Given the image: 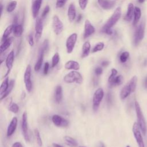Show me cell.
Listing matches in <instances>:
<instances>
[{
    "label": "cell",
    "mask_w": 147,
    "mask_h": 147,
    "mask_svg": "<svg viewBox=\"0 0 147 147\" xmlns=\"http://www.w3.org/2000/svg\"><path fill=\"white\" fill-rule=\"evenodd\" d=\"M67 69H73L75 71H78L80 69V65L78 62L74 60L68 61L64 65Z\"/></svg>",
    "instance_id": "obj_21"
},
{
    "label": "cell",
    "mask_w": 147,
    "mask_h": 147,
    "mask_svg": "<svg viewBox=\"0 0 147 147\" xmlns=\"http://www.w3.org/2000/svg\"><path fill=\"white\" fill-rule=\"evenodd\" d=\"M42 0H34L32 5V16L34 18H36L39 13Z\"/></svg>",
    "instance_id": "obj_14"
},
{
    "label": "cell",
    "mask_w": 147,
    "mask_h": 147,
    "mask_svg": "<svg viewBox=\"0 0 147 147\" xmlns=\"http://www.w3.org/2000/svg\"><path fill=\"white\" fill-rule=\"evenodd\" d=\"M133 133L138 147H145L144 142L141 135V131L137 122H134L132 127Z\"/></svg>",
    "instance_id": "obj_6"
},
{
    "label": "cell",
    "mask_w": 147,
    "mask_h": 147,
    "mask_svg": "<svg viewBox=\"0 0 147 147\" xmlns=\"http://www.w3.org/2000/svg\"><path fill=\"white\" fill-rule=\"evenodd\" d=\"M134 5L132 3H129L127 6V10L126 14L125 16V20H126L127 22H130L133 16H134Z\"/></svg>",
    "instance_id": "obj_20"
},
{
    "label": "cell",
    "mask_w": 147,
    "mask_h": 147,
    "mask_svg": "<svg viewBox=\"0 0 147 147\" xmlns=\"http://www.w3.org/2000/svg\"><path fill=\"white\" fill-rule=\"evenodd\" d=\"M34 135H35V137L37 141V143L38 145L39 146H41L42 145V141L40 136V132L38 131V130L37 129H34Z\"/></svg>",
    "instance_id": "obj_38"
},
{
    "label": "cell",
    "mask_w": 147,
    "mask_h": 147,
    "mask_svg": "<svg viewBox=\"0 0 147 147\" xmlns=\"http://www.w3.org/2000/svg\"><path fill=\"white\" fill-rule=\"evenodd\" d=\"M104 96V91L102 88H98L94 92L92 98V109L96 111Z\"/></svg>",
    "instance_id": "obj_4"
},
{
    "label": "cell",
    "mask_w": 147,
    "mask_h": 147,
    "mask_svg": "<svg viewBox=\"0 0 147 147\" xmlns=\"http://www.w3.org/2000/svg\"><path fill=\"white\" fill-rule=\"evenodd\" d=\"M49 64L48 62L45 63L44 64V74L47 75L48 72L49 70Z\"/></svg>",
    "instance_id": "obj_49"
},
{
    "label": "cell",
    "mask_w": 147,
    "mask_h": 147,
    "mask_svg": "<svg viewBox=\"0 0 147 147\" xmlns=\"http://www.w3.org/2000/svg\"><path fill=\"white\" fill-rule=\"evenodd\" d=\"M82 14H79L78 15V17H77L76 21H77L78 22H79L80 21V20H82Z\"/></svg>",
    "instance_id": "obj_53"
},
{
    "label": "cell",
    "mask_w": 147,
    "mask_h": 147,
    "mask_svg": "<svg viewBox=\"0 0 147 147\" xmlns=\"http://www.w3.org/2000/svg\"><path fill=\"white\" fill-rule=\"evenodd\" d=\"M48 147H51V146H48Z\"/></svg>",
    "instance_id": "obj_60"
},
{
    "label": "cell",
    "mask_w": 147,
    "mask_h": 147,
    "mask_svg": "<svg viewBox=\"0 0 147 147\" xmlns=\"http://www.w3.org/2000/svg\"><path fill=\"white\" fill-rule=\"evenodd\" d=\"M43 30V24L41 18H37L35 24V40L37 42L40 40Z\"/></svg>",
    "instance_id": "obj_12"
},
{
    "label": "cell",
    "mask_w": 147,
    "mask_h": 147,
    "mask_svg": "<svg viewBox=\"0 0 147 147\" xmlns=\"http://www.w3.org/2000/svg\"><path fill=\"white\" fill-rule=\"evenodd\" d=\"M98 4L104 10L112 9L115 4L114 0H98Z\"/></svg>",
    "instance_id": "obj_15"
},
{
    "label": "cell",
    "mask_w": 147,
    "mask_h": 147,
    "mask_svg": "<svg viewBox=\"0 0 147 147\" xmlns=\"http://www.w3.org/2000/svg\"><path fill=\"white\" fill-rule=\"evenodd\" d=\"M60 56L59 53L56 52L54 54L52 59V67H55L59 62Z\"/></svg>",
    "instance_id": "obj_36"
},
{
    "label": "cell",
    "mask_w": 147,
    "mask_h": 147,
    "mask_svg": "<svg viewBox=\"0 0 147 147\" xmlns=\"http://www.w3.org/2000/svg\"><path fill=\"white\" fill-rule=\"evenodd\" d=\"M9 86V78L6 77L5 80L2 82L1 83V87H0V95L2 96L3 95L6 91H7L8 87Z\"/></svg>",
    "instance_id": "obj_28"
},
{
    "label": "cell",
    "mask_w": 147,
    "mask_h": 147,
    "mask_svg": "<svg viewBox=\"0 0 147 147\" xmlns=\"http://www.w3.org/2000/svg\"><path fill=\"white\" fill-rule=\"evenodd\" d=\"M141 17V9L139 7H134V19H133V26H136L137 25V24L138 22Z\"/></svg>",
    "instance_id": "obj_26"
},
{
    "label": "cell",
    "mask_w": 147,
    "mask_h": 147,
    "mask_svg": "<svg viewBox=\"0 0 147 147\" xmlns=\"http://www.w3.org/2000/svg\"><path fill=\"white\" fill-rule=\"evenodd\" d=\"M49 10H50L49 6L48 5H47L45 7V8L44 9V10H43V11L42 13V14H41V17L42 18H44L47 15V14L49 13Z\"/></svg>",
    "instance_id": "obj_47"
},
{
    "label": "cell",
    "mask_w": 147,
    "mask_h": 147,
    "mask_svg": "<svg viewBox=\"0 0 147 147\" xmlns=\"http://www.w3.org/2000/svg\"><path fill=\"white\" fill-rule=\"evenodd\" d=\"M137 78L136 76H134L131 78L130 81L127 83L131 89V92H134V91L136 90V86H137Z\"/></svg>",
    "instance_id": "obj_32"
},
{
    "label": "cell",
    "mask_w": 147,
    "mask_h": 147,
    "mask_svg": "<svg viewBox=\"0 0 147 147\" xmlns=\"http://www.w3.org/2000/svg\"><path fill=\"white\" fill-rule=\"evenodd\" d=\"M48 47H49V42L48 40H45L42 43V47H41V48L44 51V52H45L48 49Z\"/></svg>",
    "instance_id": "obj_43"
},
{
    "label": "cell",
    "mask_w": 147,
    "mask_h": 147,
    "mask_svg": "<svg viewBox=\"0 0 147 147\" xmlns=\"http://www.w3.org/2000/svg\"><path fill=\"white\" fill-rule=\"evenodd\" d=\"M123 82V78L121 75H119L116 76L111 82L109 83V84L110 87H113L118 86L122 84Z\"/></svg>",
    "instance_id": "obj_25"
},
{
    "label": "cell",
    "mask_w": 147,
    "mask_h": 147,
    "mask_svg": "<svg viewBox=\"0 0 147 147\" xmlns=\"http://www.w3.org/2000/svg\"><path fill=\"white\" fill-rule=\"evenodd\" d=\"M63 80L67 83H76L78 84H81L83 82V78L82 75L79 72L73 71L65 75L63 78Z\"/></svg>",
    "instance_id": "obj_2"
},
{
    "label": "cell",
    "mask_w": 147,
    "mask_h": 147,
    "mask_svg": "<svg viewBox=\"0 0 147 147\" xmlns=\"http://www.w3.org/2000/svg\"><path fill=\"white\" fill-rule=\"evenodd\" d=\"M117 74H118L117 70L115 68H112L111 69V74L110 75V76L108 78V82L109 83L111 82L113 80V79L117 76Z\"/></svg>",
    "instance_id": "obj_40"
},
{
    "label": "cell",
    "mask_w": 147,
    "mask_h": 147,
    "mask_svg": "<svg viewBox=\"0 0 147 147\" xmlns=\"http://www.w3.org/2000/svg\"><path fill=\"white\" fill-rule=\"evenodd\" d=\"M2 11H3V5L2 4H1V15L2 13Z\"/></svg>",
    "instance_id": "obj_56"
},
{
    "label": "cell",
    "mask_w": 147,
    "mask_h": 147,
    "mask_svg": "<svg viewBox=\"0 0 147 147\" xmlns=\"http://www.w3.org/2000/svg\"><path fill=\"white\" fill-rule=\"evenodd\" d=\"M145 24L144 22H141L138 27L137 28L134 35V40L133 43L135 46H137L140 42L142 40L144 36V32H145Z\"/></svg>",
    "instance_id": "obj_5"
},
{
    "label": "cell",
    "mask_w": 147,
    "mask_h": 147,
    "mask_svg": "<svg viewBox=\"0 0 147 147\" xmlns=\"http://www.w3.org/2000/svg\"><path fill=\"white\" fill-rule=\"evenodd\" d=\"M11 147H22V145L20 142H16L12 145Z\"/></svg>",
    "instance_id": "obj_50"
},
{
    "label": "cell",
    "mask_w": 147,
    "mask_h": 147,
    "mask_svg": "<svg viewBox=\"0 0 147 147\" xmlns=\"http://www.w3.org/2000/svg\"><path fill=\"white\" fill-rule=\"evenodd\" d=\"M145 0H138V2L140 3H144L145 2Z\"/></svg>",
    "instance_id": "obj_57"
},
{
    "label": "cell",
    "mask_w": 147,
    "mask_h": 147,
    "mask_svg": "<svg viewBox=\"0 0 147 147\" xmlns=\"http://www.w3.org/2000/svg\"><path fill=\"white\" fill-rule=\"evenodd\" d=\"M79 147H84V146H79Z\"/></svg>",
    "instance_id": "obj_59"
},
{
    "label": "cell",
    "mask_w": 147,
    "mask_h": 147,
    "mask_svg": "<svg viewBox=\"0 0 147 147\" xmlns=\"http://www.w3.org/2000/svg\"><path fill=\"white\" fill-rule=\"evenodd\" d=\"M55 98L56 102L59 103L63 99V88L60 85L56 86L55 92Z\"/></svg>",
    "instance_id": "obj_23"
},
{
    "label": "cell",
    "mask_w": 147,
    "mask_h": 147,
    "mask_svg": "<svg viewBox=\"0 0 147 147\" xmlns=\"http://www.w3.org/2000/svg\"><path fill=\"white\" fill-rule=\"evenodd\" d=\"M52 146L53 147H63L62 145L59 144H57V143H53L52 144Z\"/></svg>",
    "instance_id": "obj_54"
},
{
    "label": "cell",
    "mask_w": 147,
    "mask_h": 147,
    "mask_svg": "<svg viewBox=\"0 0 147 147\" xmlns=\"http://www.w3.org/2000/svg\"><path fill=\"white\" fill-rule=\"evenodd\" d=\"M95 28L91 24V22L88 20H86L84 22V38H86L91 36L95 32Z\"/></svg>",
    "instance_id": "obj_13"
},
{
    "label": "cell",
    "mask_w": 147,
    "mask_h": 147,
    "mask_svg": "<svg viewBox=\"0 0 147 147\" xmlns=\"http://www.w3.org/2000/svg\"><path fill=\"white\" fill-rule=\"evenodd\" d=\"M14 83H15V81L14 80H11L10 82H9V87L7 90V91H6V92L2 95V96H1V100H2L3 99L6 98L9 94L11 92V90H13V87H14Z\"/></svg>",
    "instance_id": "obj_33"
},
{
    "label": "cell",
    "mask_w": 147,
    "mask_h": 147,
    "mask_svg": "<svg viewBox=\"0 0 147 147\" xmlns=\"http://www.w3.org/2000/svg\"><path fill=\"white\" fill-rule=\"evenodd\" d=\"M88 0H79V5L82 10H84L87 5Z\"/></svg>",
    "instance_id": "obj_41"
},
{
    "label": "cell",
    "mask_w": 147,
    "mask_h": 147,
    "mask_svg": "<svg viewBox=\"0 0 147 147\" xmlns=\"http://www.w3.org/2000/svg\"><path fill=\"white\" fill-rule=\"evenodd\" d=\"M134 107L137 118V123L141 129L142 134L143 136H145L147 132V123L141 110L140 104L136 100L134 102Z\"/></svg>",
    "instance_id": "obj_1"
},
{
    "label": "cell",
    "mask_w": 147,
    "mask_h": 147,
    "mask_svg": "<svg viewBox=\"0 0 147 147\" xmlns=\"http://www.w3.org/2000/svg\"><path fill=\"white\" fill-rule=\"evenodd\" d=\"M44 53H45L44 51H43L41 48H40V51H39L37 60V61L34 65V69L35 71H38L40 69V68L42 66V64Z\"/></svg>",
    "instance_id": "obj_19"
},
{
    "label": "cell",
    "mask_w": 147,
    "mask_h": 147,
    "mask_svg": "<svg viewBox=\"0 0 147 147\" xmlns=\"http://www.w3.org/2000/svg\"><path fill=\"white\" fill-rule=\"evenodd\" d=\"M121 16V8L120 7H118L114 10L112 16L109 18V19L107 21V22H106V24L104 25L103 27L107 28H111L118 21Z\"/></svg>",
    "instance_id": "obj_3"
},
{
    "label": "cell",
    "mask_w": 147,
    "mask_h": 147,
    "mask_svg": "<svg viewBox=\"0 0 147 147\" xmlns=\"http://www.w3.org/2000/svg\"><path fill=\"white\" fill-rule=\"evenodd\" d=\"M11 42H12L11 38H8L7 40H6L5 41L2 42V44L1 45V47H0V52L1 54L9 48Z\"/></svg>",
    "instance_id": "obj_29"
},
{
    "label": "cell",
    "mask_w": 147,
    "mask_h": 147,
    "mask_svg": "<svg viewBox=\"0 0 147 147\" xmlns=\"http://www.w3.org/2000/svg\"><path fill=\"white\" fill-rule=\"evenodd\" d=\"M9 110L13 113H17L19 110V106L16 103H13L9 107Z\"/></svg>",
    "instance_id": "obj_39"
},
{
    "label": "cell",
    "mask_w": 147,
    "mask_h": 147,
    "mask_svg": "<svg viewBox=\"0 0 147 147\" xmlns=\"http://www.w3.org/2000/svg\"><path fill=\"white\" fill-rule=\"evenodd\" d=\"M52 121L55 126L59 127H67L69 124V122L67 119L62 118L61 116L57 114H55L52 116Z\"/></svg>",
    "instance_id": "obj_11"
},
{
    "label": "cell",
    "mask_w": 147,
    "mask_h": 147,
    "mask_svg": "<svg viewBox=\"0 0 147 147\" xmlns=\"http://www.w3.org/2000/svg\"><path fill=\"white\" fill-rule=\"evenodd\" d=\"M14 59V53L13 51H11L8 54V55L7 56L6 59L5 63H6V66L8 70H7V72L6 73V74L5 76H7L8 74L10 72V71L13 67Z\"/></svg>",
    "instance_id": "obj_16"
},
{
    "label": "cell",
    "mask_w": 147,
    "mask_h": 147,
    "mask_svg": "<svg viewBox=\"0 0 147 147\" xmlns=\"http://www.w3.org/2000/svg\"><path fill=\"white\" fill-rule=\"evenodd\" d=\"M94 72H95V74L96 75L99 76V75H100L102 74V73H103V69H102V68L101 67H96V68L95 69Z\"/></svg>",
    "instance_id": "obj_48"
},
{
    "label": "cell",
    "mask_w": 147,
    "mask_h": 147,
    "mask_svg": "<svg viewBox=\"0 0 147 147\" xmlns=\"http://www.w3.org/2000/svg\"><path fill=\"white\" fill-rule=\"evenodd\" d=\"M13 31V25H9L6 29L5 30L2 38H1V41L2 42H3L4 41H5L6 40H7L8 38H9V36L10 35V34L11 33V32Z\"/></svg>",
    "instance_id": "obj_27"
},
{
    "label": "cell",
    "mask_w": 147,
    "mask_h": 147,
    "mask_svg": "<svg viewBox=\"0 0 147 147\" xmlns=\"http://www.w3.org/2000/svg\"><path fill=\"white\" fill-rule=\"evenodd\" d=\"M76 11L74 3H71L68 7L67 11V16L70 22H72L76 18Z\"/></svg>",
    "instance_id": "obj_18"
},
{
    "label": "cell",
    "mask_w": 147,
    "mask_h": 147,
    "mask_svg": "<svg viewBox=\"0 0 147 147\" xmlns=\"http://www.w3.org/2000/svg\"><path fill=\"white\" fill-rule=\"evenodd\" d=\"M27 40L28 41V43L30 47H33L34 45V40H33V37L32 34H29L27 36Z\"/></svg>",
    "instance_id": "obj_44"
},
{
    "label": "cell",
    "mask_w": 147,
    "mask_h": 147,
    "mask_svg": "<svg viewBox=\"0 0 147 147\" xmlns=\"http://www.w3.org/2000/svg\"><path fill=\"white\" fill-rule=\"evenodd\" d=\"M13 33L15 36L20 37L23 32V28L22 25L17 24L13 26Z\"/></svg>",
    "instance_id": "obj_31"
},
{
    "label": "cell",
    "mask_w": 147,
    "mask_h": 147,
    "mask_svg": "<svg viewBox=\"0 0 147 147\" xmlns=\"http://www.w3.org/2000/svg\"><path fill=\"white\" fill-rule=\"evenodd\" d=\"M21 129L24 139L26 141L29 142L30 141L29 134L28 128V122H27V113L25 111L22 115V122H21Z\"/></svg>",
    "instance_id": "obj_9"
},
{
    "label": "cell",
    "mask_w": 147,
    "mask_h": 147,
    "mask_svg": "<svg viewBox=\"0 0 147 147\" xmlns=\"http://www.w3.org/2000/svg\"><path fill=\"white\" fill-rule=\"evenodd\" d=\"M63 24L59 17L55 15L52 19V28L55 33L57 35L60 34L63 30Z\"/></svg>",
    "instance_id": "obj_8"
},
{
    "label": "cell",
    "mask_w": 147,
    "mask_h": 147,
    "mask_svg": "<svg viewBox=\"0 0 147 147\" xmlns=\"http://www.w3.org/2000/svg\"><path fill=\"white\" fill-rule=\"evenodd\" d=\"M104 47H105V44L103 42H98L93 48V49L92 50V52L95 53V52H97L98 51H100L104 48Z\"/></svg>",
    "instance_id": "obj_37"
},
{
    "label": "cell",
    "mask_w": 147,
    "mask_h": 147,
    "mask_svg": "<svg viewBox=\"0 0 147 147\" xmlns=\"http://www.w3.org/2000/svg\"><path fill=\"white\" fill-rule=\"evenodd\" d=\"M68 0H56V7L57 8H61L63 7L65 4L66 3Z\"/></svg>",
    "instance_id": "obj_42"
},
{
    "label": "cell",
    "mask_w": 147,
    "mask_h": 147,
    "mask_svg": "<svg viewBox=\"0 0 147 147\" xmlns=\"http://www.w3.org/2000/svg\"><path fill=\"white\" fill-rule=\"evenodd\" d=\"M78 35L76 33H74L71 34L66 40V49L68 53H71L75 47L76 40H77Z\"/></svg>",
    "instance_id": "obj_10"
},
{
    "label": "cell",
    "mask_w": 147,
    "mask_h": 147,
    "mask_svg": "<svg viewBox=\"0 0 147 147\" xmlns=\"http://www.w3.org/2000/svg\"><path fill=\"white\" fill-rule=\"evenodd\" d=\"M99 147H105V145H104V144H103V142H99Z\"/></svg>",
    "instance_id": "obj_55"
},
{
    "label": "cell",
    "mask_w": 147,
    "mask_h": 147,
    "mask_svg": "<svg viewBox=\"0 0 147 147\" xmlns=\"http://www.w3.org/2000/svg\"><path fill=\"white\" fill-rule=\"evenodd\" d=\"M64 140L65 144L70 147H76L78 146V143L76 141L71 137L65 136L64 137Z\"/></svg>",
    "instance_id": "obj_30"
},
{
    "label": "cell",
    "mask_w": 147,
    "mask_h": 147,
    "mask_svg": "<svg viewBox=\"0 0 147 147\" xmlns=\"http://www.w3.org/2000/svg\"><path fill=\"white\" fill-rule=\"evenodd\" d=\"M110 62L109 61H107V60H105V61H103L101 63V65L103 67H107V65H109Z\"/></svg>",
    "instance_id": "obj_51"
},
{
    "label": "cell",
    "mask_w": 147,
    "mask_h": 147,
    "mask_svg": "<svg viewBox=\"0 0 147 147\" xmlns=\"http://www.w3.org/2000/svg\"><path fill=\"white\" fill-rule=\"evenodd\" d=\"M31 66L30 64H28L26 68L24 75V80L25 85V88L28 92H31L32 90V83L31 81Z\"/></svg>",
    "instance_id": "obj_7"
},
{
    "label": "cell",
    "mask_w": 147,
    "mask_h": 147,
    "mask_svg": "<svg viewBox=\"0 0 147 147\" xmlns=\"http://www.w3.org/2000/svg\"><path fill=\"white\" fill-rule=\"evenodd\" d=\"M90 49H91V45L89 41H86L83 46H82V57L84 58L89 55V53L90 52Z\"/></svg>",
    "instance_id": "obj_24"
},
{
    "label": "cell",
    "mask_w": 147,
    "mask_h": 147,
    "mask_svg": "<svg viewBox=\"0 0 147 147\" xmlns=\"http://www.w3.org/2000/svg\"><path fill=\"white\" fill-rule=\"evenodd\" d=\"M130 93H131V89L127 83L124 87H123V88L121 90V92L119 94L121 99L122 100L126 99L127 97H128L129 96Z\"/></svg>",
    "instance_id": "obj_22"
},
{
    "label": "cell",
    "mask_w": 147,
    "mask_h": 147,
    "mask_svg": "<svg viewBox=\"0 0 147 147\" xmlns=\"http://www.w3.org/2000/svg\"><path fill=\"white\" fill-rule=\"evenodd\" d=\"M143 85H144V87L145 89H147V76H146L145 78L144 79V80L143 82Z\"/></svg>",
    "instance_id": "obj_52"
},
{
    "label": "cell",
    "mask_w": 147,
    "mask_h": 147,
    "mask_svg": "<svg viewBox=\"0 0 147 147\" xmlns=\"http://www.w3.org/2000/svg\"><path fill=\"white\" fill-rule=\"evenodd\" d=\"M17 5V1H11L10 2H9L7 4V5L6 6V11L8 13L13 12L15 10V9L16 8Z\"/></svg>",
    "instance_id": "obj_34"
},
{
    "label": "cell",
    "mask_w": 147,
    "mask_h": 147,
    "mask_svg": "<svg viewBox=\"0 0 147 147\" xmlns=\"http://www.w3.org/2000/svg\"><path fill=\"white\" fill-rule=\"evenodd\" d=\"M102 32L108 34V35H111L113 32V30L111 29V28H104V27H102Z\"/></svg>",
    "instance_id": "obj_45"
},
{
    "label": "cell",
    "mask_w": 147,
    "mask_h": 147,
    "mask_svg": "<svg viewBox=\"0 0 147 147\" xmlns=\"http://www.w3.org/2000/svg\"><path fill=\"white\" fill-rule=\"evenodd\" d=\"M130 56L129 52L127 51L123 52L119 56V61L121 63H125L126 62Z\"/></svg>",
    "instance_id": "obj_35"
},
{
    "label": "cell",
    "mask_w": 147,
    "mask_h": 147,
    "mask_svg": "<svg viewBox=\"0 0 147 147\" xmlns=\"http://www.w3.org/2000/svg\"><path fill=\"white\" fill-rule=\"evenodd\" d=\"M106 101L109 105H111L113 102V98L112 95L110 92H108L106 95Z\"/></svg>",
    "instance_id": "obj_46"
},
{
    "label": "cell",
    "mask_w": 147,
    "mask_h": 147,
    "mask_svg": "<svg viewBox=\"0 0 147 147\" xmlns=\"http://www.w3.org/2000/svg\"><path fill=\"white\" fill-rule=\"evenodd\" d=\"M17 117H13L11 119V121H10L9 125H8L7 129V136L10 137L15 131L16 127H17Z\"/></svg>",
    "instance_id": "obj_17"
},
{
    "label": "cell",
    "mask_w": 147,
    "mask_h": 147,
    "mask_svg": "<svg viewBox=\"0 0 147 147\" xmlns=\"http://www.w3.org/2000/svg\"><path fill=\"white\" fill-rule=\"evenodd\" d=\"M126 147H130V146L129 145H127V146H126Z\"/></svg>",
    "instance_id": "obj_58"
}]
</instances>
